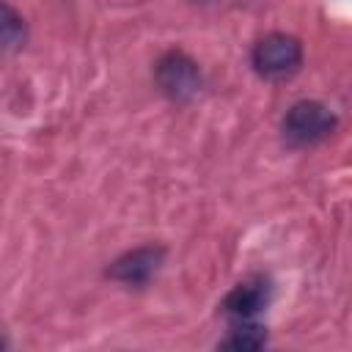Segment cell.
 Segmentation results:
<instances>
[{"mask_svg":"<svg viewBox=\"0 0 352 352\" xmlns=\"http://www.w3.org/2000/svg\"><path fill=\"white\" fill-rule=\"evenodd\" d=\"M336 124H338V118L327 104L302 99L286 110V116L280 121V132H283L286 146L311 148V146H319L322 140H327L336 132Z\"/></svg>","mask_w":352,"mask_h":352,"instance_id":"6da1fadb","label":"cell"},{"mask_svg":"<svg viewBox=\"0 0 352 352\" xmlns=\"http://www.w3.org/2000/svg\"><path fill=\"white\" fill-rule=\"evenodd\" d=\"M250 63L264 80H286L302 63V44L289 33H267L256 41Z\"/></svg>","mask_w":352,"mask_h":352,"instance_id":"7a4b0ae2","label":"cell"},{"mask_svg":"<svg viewBox=\"0 0 352 352\" xmlns=\"http://www.w3.org/2000/svg\"><path fill=\"white\" fill-rule=\"evenodd\" d=\"M154 80H157V88L162 91V96H168L176 104H184V102L195 99L201 85H204L198 63L182 50H170L157 60Z\"/></svg>","mask_w":352,"mask_h":352,"instance_id":"3957f363","label":"cell"},{"mask_svg":"<svg viewBox=\"0 0 352 352\" xmlns=\"http://www.w3.org/2000/svg\"><path fill=\"white\" fill-rule=\"evenodd\" d=\"M162 261H165V248L143 245V248H135V250H126L124 256H118L107 267V278H113L124 286H132V289H143L160 272Z\"/></svg>","mask_w":352,"mask_h":352,"instance_id":"277c9868","label":"cell"},{"mask_svg":"<svg viewBox=\"0 0 352 352\" xmlns=\"http://www.w3.org/2000/svg\"><path fill=\"white\" fill-rule=\"evenodd\" d=\"M270 302V283L264 278H253L245 283H236L226 300H223V314H228L231 319L242 322V319H253L258 311H264Z\"/></svg>","mask_w":352,"mask_h":352,"instance_id":"5b68a950","label":"cell"},{"mask_svg":"<svg viewBox=\"0 0 352 352\" xmlns=\"http://www.w3.org/2000/svg\"><path fill=\"white\" fill-rule=\"evenodd\" d=\"M264 344H267V330H264L261 324H256L253 319H242V322L228 333V338H226L220 346L253 352V349H261Z\"/></svg>","mask_w":352,"mask_h":352,"instance_id":"8992f818","label":"cell"},{"mask_svg":"<svg viewBox=\"0 0 352 352\" xmlns=\"http://www.w3.org/2000/svg\"><path fill=\"white\" fill-rule=\"evenodd\" d=\"M0 25H3V44H6L8 52L25 47V38H28L25 19H22L8 3H3V22H0Z\"/></svg>","mask_w":352,"mask_h":352,"instance_id":"52a82bcc","label":"cell"}]
</instances>
